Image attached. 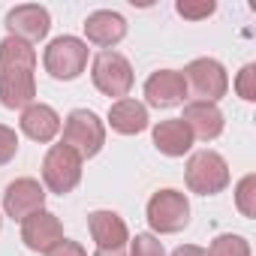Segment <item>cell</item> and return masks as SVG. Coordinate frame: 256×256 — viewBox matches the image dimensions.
<instances>
[{
    "mask_svg": "<svg viewBox=\"0 0 256 256\" xmlns=\"http://www.w3.org/2000/svg\"><path fill=\"white\" fill-rule=\"evenodd\" d=\"M36 52L34 46L6 36L0 42V102L6 108H28L36 96Z\"/></svg>",
    "mask_w": 256,
    "mask_h": 256,
    "instance_id": "cell-1",
    "label": "cell"
},
{
    "mask_svg": "<svg viewBox=\"0 0 256 256\" xmlns=\"http://www.w3.org/2000/svg\"><path fill=\"white\" fill-rule=\"evenodd\" d=\"M64 145L72 148L82 160L96 157L102 151V145H106V126H102V120L94 112H88V108L70 112L66 120H64Z\"/></svg>",
    "mask_w": 256,
    "mask_h": 256,
    "instance_id": "cell-2",
    "label": "cell"
},
{
    "mask_svg": "<svg viewBox=\"0 0 256 256\" xmlns=\"http://www.w3.org/2000/svg\"><path fill=\"white\" fill-rule=\"evenodd\" d=\"M46 72L58 82H72L84 72L88 66V46L78 36H58L46 48Z\"/></svg>",
    "mask_w": 256,
    "mask_h": 256,
    "instance_id": "cell-3",
    "label": "cell"
},
{
    "mask_svg": "<svg viewBox=\"0 0 256 256\" xmlns=\"http://www.w3.org/2000/svg\"><path fill=\"white\" fill-rule=\"evenodd\" d=\"M42 181L58 196L72 193L78 187V181H82V157L72 148H66L64 142L52 145L46 160H42Z\"/></svg>",
    "mask_w": 256,
    "mask_h": 256,
    "instance_id": "cell-4",
    "label": "cell"
},
{
    "mask_svg": "<svg viewBox=\"0 0 256 256\" xmlns=\"http://www.w3.org/2000/svg\"><path fill=\"white\" fill-rule=\"evenodd\" d=\"M187 187L199 196H214L229 187V166L217 151H196L187 160Z\"/></svg>",
    "mask_w": 256,
    "mask_h": 256,
    "instance_id": "cell-5",
    "label": "cell"
},
{
    "mask_svg": "<svg viewBox=\"0 0 256 256\" xmlns=\"http://www.w3.org/2000/svg\"><path fill=\"white\" fill-rule=\"evenodd\" d=\"M148 223L160 235H175L190 223V202L181 190H157L148 199Z\"/></svg>",
    "mask_w": 256,
    "mask_h": 256,
    "instance_id": "cell-6",
    "label": "cell"
},
{
    "mask_svg": "<svg viewBox=\"0 0 256 256\" xmlns=\"http://www.w3.org/2000/svg\"><path fill=\"white\" fill-rule=\"evenodd\" d=\"M94 84L100 94L106 96H118L124 100L133 88V66L120 52H100L94 58V72H90Z\"/></svg>",
    "mask_w": 256,
    "mask_h": 256,
    "instance_id": "cell-7",
    "label": "cell"
},
{
    "mask_svg": "<svg viewBox=\"0 0 256 256\" xmlns=\"http://www.w3.org/2000/svg\"><path fill=\"white\" fill-rule=\"evenodd\" d=\"M184 82H187V90H193L199 100L205 102H217L220 96H226L229 90V78H226V70L220 60L214 58H196L187 70H184Z\"/></svg>",
    "mask_w": 256,
    "mask_h": 256,
    "instance_id": "cell-8",
    "label": "cell"
},
{
    "mask_svg": "<svg viewBox=\"0 0 256 256\" xmlns=\"http://www.w3.org/2000/svg\"><path fill=\"white\" fill-rule=\"evenodd\" d=\"M48 28H52L48 10L40 6V4H22V6H16V10L6 12V30H10V36L22 40L28 46L46 40Z\"/></svg>",
    "mask_w": 256,
    "mask_h": 256,
    "instance_id": "cell-9",
    "label": "cell"
},
{
    "mask_svg": "<svg viewBox=\"0 0 256 256\" xmlns=\"http://www.w3.org/2000/svg\"><path fill=\"white\" fill-rule=\"evenodd\" d=\"M46 205V190L40 187V181L34 178H16L6 193H4V211L12 217V220H28L30 214L42 211Z\"/></svg>",
    "mask_w": 256,
    "mask_h": 256,
    "instance_id": "cell-10",
    "label": "cell"
},
{
    "mask_svg": "<svg viewBox=\"0 0 256 256\" xmlns=\"http://www.w3.org/2000/svg\"><path fill=\"white\" fill-rule=\"evenodd\" d=\"M187 82H184V72L178 70H157L148 82H145V96H148V106L154 108H175L187 100Z\"/></svg>",
    "mask_w": 256,
    "mask_h": 256,
    "instance_id": "cell-11",
    "label": "cell"
},
{
    "mask_svg": "<svg viewBox=\"0 0 256 256\" xmlns=\"http://www.w3.org/2000/svg\"><path fill=\"white\" fill-rule=\"evenodd\" d=\"M22 241L34 253H48L58 241H64V226L52 211H36L22 223Z\"/></svg>",
    "mask_w": 256,
    "mask_h": 256,
    "instance_id": "cell-12",
    "label": "cell"
},
{
    "mask_svg": "<svg viewBox=\"0 0 256 256\" xmlns=\"http://www.w3.org/2000/svg\"><path fill=\"white\" fill-rule=\"evenodd\" d=\"M187 124V130L193 133V139H202V142H211L223 133V112L217 108V102H205V100H193L184 106V118Z\"/></svg>",
    "mask_w": 256,
    "mask_h": 256,
    "instance_id": "cell-13",
    "label": "cell"
},
{
    "mask_svg": "<svg viewBox=\"0 0 256 256\" xmlns=\"http://www.w3.org/2000/svg\"><path fill=\"white\" fill-rule=\"evenodd\" d=\"M84 36L94 46H102L108 52L112 46H118L126 36V22H124V16H118L112 10H96L84 18Z\"/></svg>",
    "mask_w": 256,
    "mask_h": 256,
    "instance_id": "cell-14",
    "label": "cell"
},
{
    "mask_svg": "<svg viewBox=\"0 0 256 256\" xmlns=\"http://www.w3.org/2000/svg\"><path fill=\"white\" fill-rule=\"evenodd\" d=\"M88 226H90V235H94L100 250H120L126 241H130L126 223L114 211H90L88 214Z\"/></svg>",
    "mask_w": 256,
    "mask_h": 256,
    "instance_id": "cell-15",
    "label": "cell"
},
{
    "mask_svg": "<svg viewBox=\"0 0 256 256\" xmlns=\"http://www.w3.org/2000/svg\"><path fill=\"white\" fill-rule=\"evenodd\" d=\"M22 130L28 139L34 142H52L58 133H60V118L52 106L46 102H30L24 112H22Z\"/></svg>",
    "mask_w": 256,
    "mask_h": 256,
    "instance_id": "cell-16",
    "label": "cell"
},
{
    "mask_svg": "<svg viewBox=\"0 0 256 256\" xmlns=\"http://www.w3.org/2000/svg\"><path fill=\"white\" fill-rule=\"evenodd\" d=\"M154 148L166 157H184L193 148V133L187 130V124L181 118L160 120L154 126Z\"/></svg>",
    "mask_w": 256,
    "mask_h": 256,
    "instance_id": "cell-17",
    "label": "cell"
},
{
    "mask_svg": "<svg viewBox=\"0 0 256 256\" xmlns=\"http://www.w3.org/2000/svg\"><path fill=\"white\" fill-rule=\"evenodd\" d=\"M108 124H112V130L120 133V136H136V133H142L148 126V108L142 102L130 100V96H124V100L112 102Z\"/></svg>",
    "mask_w": 256,
    "mask_h": 256,
    "instance_id": "cell-18",
    "label": "cell"
},
{
    "mask_svg": "<svg viewBox=\"0 0 256 256\" xmlns=\"http://www.w3.org/2000/svg\"><path fill=\"white\" fill-rule=\"evenodd\" d=\"M208 256H250V244L241 235H217L211 241Z\"/></svg>",
    "mask_w": 256,
    "mask_h": 256,
    "instance_id": "cell-19",
    "label": "cell"
},
{
    "mask_svg": "<svg viewBox=\"0 0 256 256\" xmlns=\"http://www.w3.org/2000/svg\"><path fill=\"white\" fill-rule=\"evenodd\" d=\"M235 205L244 217H256V175H244L235 187Z\"/></svg>",
    "mask_w": 256,
    "mask_h": 256,
    "instance_id": "cell-20",
    "label": "cell"
},
{
    "mask_svg": "<svg viewBox=\"0 0 256 256\" xmlns=\"http://www.w3.org/2000/svg\"><path fill=\"white\" fill-rule=\"evenodd\" d=\"M130 256H166L163 253V241L151 232H139L130 241Z\"/></svg>",
    "mask_w": 256,
    "mask_h": 256,
    "instance_id": "cell-21",
    "label": "cell"
},
{
    "mask_svg": "<svg viewBox=\"0 0 256 256\" xmlns=\"http://www.w3.org/2000/svg\"><path fill=\"white\" fill-rule=\"evenodd\" d=\"M16 154H18V136H16V130L6 126V124H0V166H6Z\"/></svg>",
    "mask_w": 256,
    "mask_h": 256,
    "instance_id": "cell-22",
    "label": "cell"
},
{
    "mask_svg": "<svg viewBox=\"0 0 256 256\" xmlns=\"http://www.w3.org/2000/svg\"><path fill=\"white\" fill-rule=\"evenodd\" d=\"M175 10H178V16H184V18H190V22H202V18H208L217 6H214V0H205V4H187V0H181Z\"/></svg>",
    "mask_w": 256,
    "mask_h": 256,
    "instance_id": "cell-23",
    "label": "cell"
},
{
    "mask_svg": "<svg viewBox=\"0 0 256 256\" xmlns=\"http://www.w3.org/2000/svg\"><path fill=\"white\" fill-rule=\"evenodd\" d=\"M253 78H256V66H253V64H247V66L238 72V82H235V90H238V96H241V100H247V102H253V100H256Z\"/></svg>",
    "mask_w": 256,
    "mask_h": 256,
    "instance_id": "cell-24",
    "label": "cell"
},
{
    "mask_svg": "<svg viewBox=\"0 0 256 256\" xmlns=\"http://www.w3.org/2000/svg\"><path fill=\"white\" fill-rule=\"evenodd\" d=\"M46 256H88V253H84V247H82L78 241H66V238H64V241H58Z\"/></svg>",
    "mask_w": 256,
    "mask_h": 256,
    "instance_id": "cell-25",
    "label": "cell"
},
{
    "mask_svg": "<svg viewBox=\"0 0 256 256\" xmlns=\"http://www.w3.org/2000/svg\"><path fill=\"white\" fill-rule=\"evenodd\" d=\"M172 256H208L202 247H196V244H184V247H178Z\"/></svg>",
    "mask_w": 256,
    "mask_h": 256,
    "instance_id": "cell-26",
    "label": "cell"
},
{
    "mask_svg": "<svg viewBox=\"0 0 256 256\" xmlns=\"http://www.w3.org/2000/svg\"><path fill=\"white\" fill-rule=\"evenodd\" d=\"M94 256H124V247L120 250H96Z\"/></svg>",
    "mask_w": 256,
    "mask_h": 256,
    "instance_id": "cell-27",
    "label": "cell"
},
{
    "mask_svg": "<svg viewBox=\"0 0 256 256\" xmlns=\"http://www.w3.org/2000/svg\"><path fill=\"white\" fill-rule=\"evenodd\" d=\"M0 226H4V217H0Z\"/></svg>",
    "mask_w": 256,
    "mask_h": 256,
    "instance_id": "cell-28",
    "label": "cell"
}]
</instances>
